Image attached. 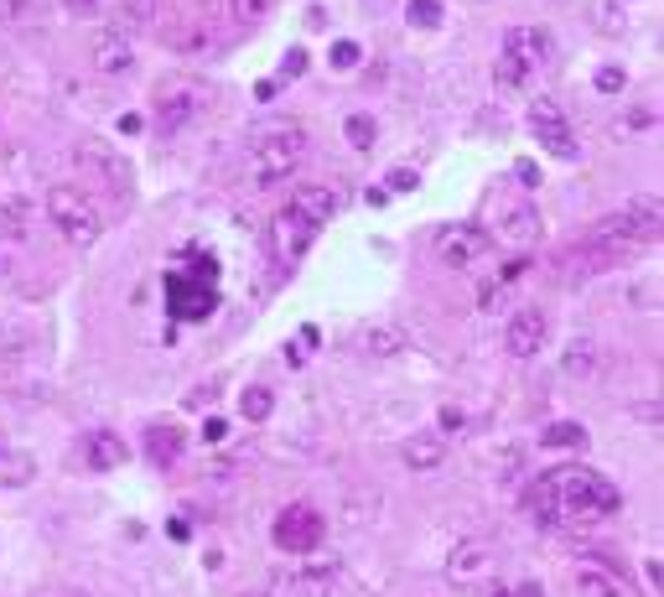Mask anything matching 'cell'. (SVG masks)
Returning <instances> with one entry per match:
<instances>
[{"instance_id": "6da1fadb", "label": "cell", "mask_w": 664, "mask_h": 597, "mask_svg": "<svg viewBox=\"0 0 664 597\" xmlns=\"http://www.w3.org/2000/svg\"><path fill=\"white\" fill-rule=\"evenodd\" d=\"M617 488L592 468H556L529 488V515L540 525H587L617 509Z\"/></svg>"}, {"instance_id": "7a4b0ae2", "label": "cell", "mask_w": 664, "mask_h": 597, "mask_svg": "<svg viewBox=\"0 0 664 597\" xmlns=\"http://www.w3.org/2000/svg\"><path fill=\"white\" fill-rule=\"evenodd\" d=\"M654 239H660V203L654 198H634L628 208L597 218L587 229V250L597 261H623V255H634V250L654 244Z\"/></svg>"}, {"instance_id": "3957f363", "label": "cell", "mask_w": 664, "mask_h": 597, "mask_svg": "<svg viewBox=\"0 0 664 597\" xmlns=\"http://www.w3.org/2000/svg\"><path fill=\"white\" fill-rule=\"evenodd\" d=\"M307 156V130L302 125H270V130H255V141L244 151V182L255 188H276L291 172L302 167Z\"/></svg>"}, {"instance_id": "277c9868", "label": "cell", "mask_w": 664, "mask_h": 597, "mask_svg": "<svg viewBox=\"0 0 664 597\" xmlns=\"http://www.w3.org/2000/svg\"><path fill=\"white\" fill-rule=\"evenodd\" d=\"M48 218L73 250H89V244H99V234H104V218L94 214V203H89L84 192H73V188H52L48 192Z\"/></svg>"}, {"instance_id": "5b68a950", "label": "cell", "mask_w": 664, "mask_h": 597, "mask_svg": "<svg viewBox=\"0 0 664 597\" xmlns=\"http://www.w3.org/2000/svg\"><path fill=\"white\" fill-rule=\"evenodd\" d=\"M317 234H322V224H311L307 214H296V208L285 203L281 214L270 218V255H276L281 265L302 261V255L311 250V239H317Z\"/></svg>"}, {"instance_id": "8992f818", "label": "cell", "mask_w": 664, "mask_h": 597, "mask_svg": "<svg viewBox=\"0 0 664 597\" xmlns=\"http://www.w3.org/2000/svg\"><path fill=\"white\" fill-rule=\"evenodd\" d=\"M529 125H535V141L546 145L556 162H576V156H582V145H576V136H571V125H566V115H561L556 99H535V104H529Z\"/></svg>"}, {"instance_id": "52a82bcc", "label": "cell", "mask_w": 664, "mask_h": 597, "mask_svg": "<svg viewBox=\"0 0 664 597\" xmlns=\"http://www.w3.org/2000/svg\"><path fill=\"white\" fill-rule=\"evenodd\" d=\"M322 535H328V525H322V515L307 509V504H291V509H281V520H276V546L291 550V556H311V550L322 546Z\"/></svg>"}, {"instance_id": "ba28073f", "label": "cell", "mask_w": 664, "mask_h": 597, "mask_svg": "<svg viewBox=\"0 0 664 597\" xmlns=\"http://www.w3.org/2000/svg\"><path fill=\"white\" fill-rule=\"evenodd\" d=\"M332 587H337V561H307L270 576V597H332Z\"/></svg>"}, {"instance_id": "9c48e42d", "label": "cell", "mask_w": 664, "mask_h": 597, "mask_svg": "<svg viewBox=\"0 0 664 597\" xmlns=\"http://www.w3.org/2000/svg\"><path fill=\"white\" fill-rule=\"evenodd\" d=\"M73 162L89 172V177H99L110 192H130V162L119 156L115 145H104V141H94V136H89V141L73 145Z\"/></svg>"}, {"instance_id": "30bf717a", "label": "cell", "mask_w": 664, "mask_h": 597, "mask_svg": "<svg viewBox=\"0 0 664 597\" xmlns=\"http://www.w3.org/2000/svg\"><path fill=\"white\" fill-rule=\"evenodd\" d=\"M214 287L208 281H192V276H166V307H171V317L177 322H203L208 312H214Z\"/></svg>"}, {"instance_id": "8fae6325", "label": "cell", "mask_w": 664, "mask_h": 597, "mask_svg": "<svg viewBox=\"0 0 664 597\" xmlns=\"http://www.w3.org/2000/svg\"><path fill=\"white\" fill-rule=\"evenodd\" d=\"M550 48H556V42H550L546 26H509L498 58H514V63H524L529 73H540L550 63Z\"/></svg>"}, {"instance_id": "7c38bea8", "label": "cell", "mask_w": 664, "mask_h": 597, "mask_svg": "<svg viewBox=\"0 0 664 597\" xmlns=\"http://www.w3.org/2000/svg\"><path fill=\"white\" fill-rule=\"evenodd\" d=\"M546 338H550V322H546V312H514L509 317V328H503V348L514 358H535L540 348H546Z\"/></svg>"}, {"instance_id": "4fadbf2b", "label": "cell", "mask_w": 664, "mask_h": 597, "mask_svg": "<svg viewBox=\"0 0 664 597\" xmlns=\"http://www.w3.org/2000/svg\"><path fill=\"white\" fill-rule=\"evenodd\" d=\"M483 250H488V234H483V229H447V234L436 239V261L457 265V270L483 261Z\"/></svg>"}, {"instance_id": "5bb4252c", "label": "cell", "mask_w": 664, "mask_h": 597, "mask_svg": "<svg viewBox=\"0 0 664 597\" xmlns=\"http://www.w3.org/2000/svg\"><path fill=\"white\" fill-rule=\"evenodd\" d=\"M84 457H89V468L94 473H110V468H125L130 462V447H125V436L110 427H94L84 436Z\"/></svg>"}, {"instance_id": "9a60e30c", "label": "cell", "mask_w": 664, "mask_h": 597, "mask_svg": "<svg viewBox=\"0 0 664 597\" xmlns=\"http://www.w3.org/2000/svg\"><path fill=\"white\" fill-rule=\"evenodd\" d=\"M494 234L503 239V244H514V250H529L535 239H540V214L529 208V203H520V208H503L494 224Z\"/></svg>"}, {"instance_id": "2e32d148", "label": "cell", "mask_w": 664, "mask_h": 597, "mask_svg": "<svg viewBox=\"0 0 664 597\" xmlns=\"http://www.w3.org/2000/svg\"><path fill=\"white\" fill-rule=\"evenodd\" d=\"M89 52H94V68L99 73H125L130 63H136V52H130V37H125V31H115V26H110V31H99Z\"/></svg>"}, {"instance_id": "e0dca14e", "label": "cell", "mask_w": 664, "mask_h": 597, "mask_svg": "<svg viewBox=\"0 0 664 597\" xmlns=\"http://www.w3.org/2000/svg\"><path fill=\"white\" fill-rule=\"evenodd\" d=\"M405 468H416V473H431V468H442L447 462V442L442 436H410L400 447Z\"/></svg>"}, {"instance_id": "ac0fdd59", "label": "cell", "mask_w": 664, "mask_h": 597, "mask_svg": "<svg viewBox=\"0 0 664 597\" xmlns=\"http://www.w3.org/2000/svg\"><path fill=\"white\" fill-rule=\"evenodd\" d=\"M291 208H296V214H307L311 224H328V218L337 214V192H332V188H311V182H307V188L291 192Z\"/></svg>"}, {"instance_id": "d6986e66", "label": "cell", "mask_w": 664, "mask_h": 597, "mask_svg": "<svg viewBox=\"0 0 664 597\" xmlns=\"http://www.w3.org/2000/svg\"><path fill=\"white\" fill-rule=\"evenodd\" d=\"M561 369H566L571 380H592L597 369H602V354H597L592 338H571V343H566V358H561Z\"/></svg>"}, {"instance_id": "ffe728a7", "label": "cell", "mask_w": 664, "mask_h": 597, "mask_svg": "<svg viewBox=\"0 0 664 597\" xmlns=\"http://www.w3.org/2000/svg\"><path fill=\"white\" fill-rule=\"evenodd\" d=\"M192 110H197V99H192L188 89H177V94L166 89V94L156 99V119H162V130H166V136H177V130H182V125L192 119Z\"/></svg>"}, {"instance_id": "44dd1931", "label": "cell", "mask_w": 664, "mask_h": 597, "mask_svg": "<svg viewBox=\"0 0 664 597\" xmlns=\"http://www.w3.org/2000/svg\"><path fill=\"white\" fill-rule=\"evenodd\" d=\"M182 447H188V442H182V431L166 427V421H156V427L145 431V453L156 457V462H171V457H182Z\"/></svg>"}, {"instance_id": "7402d4cb", "label": "cell", "mask_w": 664, "mask_h": 597, "mask_svg": "<svg viewBox=\"0 0 664 597\" xmlns=\"http://www.w3.org/2000/svg\"><path fill=\"white\" fill-rule=\"evenodd\" d=\"M488 572V550L483 546H457V556L447 561V576L451 582H473V576Z\"/></svg>"}, {"instance_id": "603a6c76", "label": "cell", "mask_w": 664, "mask_h": 597, "mask_svg": "<svg viewBox=\"0 0 664 597\" xmlns=\"http://www.w3.org/2000/svg\"><path fill=\"white\" fill-rule=\"evenodd\" d=\"M156 22V0H119L115 5V31H141Z\"/></svg>"}, {"instance_id": "cb8c5ba5", "label": "cell", "mask_w": 664, "mask_h": 597, "mask_svg": "<svg viewBox=\"0 0 664 597\" xmlns=\"http://www.w3.org/2000/svg\"><path fill=\"white\" fill-rule=\"evenodd\" d=\"M48 5L42 0H0V26H42Z\"/></svg>"}, {"instance_id": "d4e9b609", "label": "cell", "mask_w": 664, "mask_h": 597, "mask_svg": "<svg viewBox=\"0 0 664 597\" xmlns=\"http://www.w3.org/2000/svg\"><path fill=\"white\" fill-rule=\"evenodd\" d=\"M592 26L602 31V37H623V31H628V11H623V0H597Z\"/></svg>"}, {"instance_id": "484cf974", "label": "cell", "mask_w": 664, "mask_h": 597, "mask_svg": "<svg viewBox=\"0 0 664 597\" xmlns=\"http://www.w3.org/2000/svg\"><path fill=\"white\" fill-rule=\"evenodd\" d=\"M31 478H37V462H31L26 453H5V457H0V483H11V488H26Z\"/></svg>"}, {"instance_id": "4316f807", "label": "cell", "mask_w": 664, "mask_h": 597, "mask_svg": "<svg viewBox=\"0 0 664 597\" xmlns=\"http://www.w3.org/2000/svg\"><path fill=\"white\" fill-rule=\"evenodd\" d=\"M494 78H498V89H509V94H520V89H529V84H535V73L524 68V63H514V58H498Z\"/></svg>"}, {"instance_id": "83f0119b", "label": "cell", "mask_w": 664, "mask_h": 597, "mask_svg": "<svg viewBox=\"0 0 664 597\" xmlns=\"http://www.w3.org/2000/svg\"><path fill=\"white\" fill-rule=\"evenodd\" d=\"M582 593H592V597H628V593H623V582H617V576H608L602 567H582Z\"/></svg>"}, {"instance_id": "f1b7e54d", "label": "cell", "mask_w": 664, "mask_h": 597, "mask_svg": "<svg viewBox=\"0 0 664 597\" xmlns=\"http://www.w3.org/2000/svg\"><path fill=\"white\" fill-rule=\"evenodd\" d=\"M363 348H369V354H400L405 348V333L400 328H369V333H363Z\"/></svg>"}, {"instance_id": "f546056e", "label": "cell", "mask_w": 664, "mask_h": 597, "mask_svg": "<svg viewBox=\"0 0 664 597\" xmlns=\"http://www.w3.org/2000/svg\"><path fill=\"white\" fill-rule=\"evenodd\" d=\"M587 442V427H576V421H556V427H546V447H582Z\"/></svg>"}, {"instance_id": "4dcf8cb0", "label": "cell", "mask_w": 664, "mask_h": 597, "mask_svg": "<svg viewBox=\"0 0 664 597\" xmlns=\"http://www.w3.org/2000/svg\"><path fill=\"white\" fill-rule=\"evenodd\" d=\"M239 410H244V421H265V416L276 410V401H270V390L255 384V390H244V395H239Z\"/></svg>"}, {"instance_id": "1f68e13d", "label": "cell", "mask_w": 664, "mask_h": 597, "mask_svg": "<svg viewBox=\"0 0 664 597\" xmlns=\"http://www.w3.org/2000/svg\"><path fill=\"white\" fill-rule=\"evenodd\" d=\"M405 22L410 26H442V0H410V5H405Z\"/></svg>"}, {"instance_id": "d6a6232c", "label": "cell", "mask_w": 664, "mask_h": 597, "mask_svg": "<svg viewBox=\"0 0 664 597\" xmlns=\"http://www.w3.org/2000/svg\"><path fill=\"white\" fill-rule=\"evenodd\" d=\"M358 63H363V48H358V42H332V52H328L332 73H354Z\"/></svg>"}, {"instance_id": "836d02e7", "label": "cell", "mask_w": 664, "mask_h": 597, "mask_svg": "<svg viewBox=\"0 0 664 597\" xmlns=\"http://www.w3.org/2000/svg\"><path fill=\"white\" fill-rule=\"evenodd\" d=\"M343 130H348V141H354L358 151H369V145H374V119H369V115H354Z\"/></svg>"}, {"instance_id": "e575fe53", "label": "cell", "mask_w": 664, "mask_h": 597, "mask_svg": "<svg viewBox=\"0 0 664 597\" xmlns=\"http://www.w3.org/2000/svg\"><path fill=\"white\" fill-rule=\"evenodd\" d=\"M188 270H182V276H192V281H214V276H218V261H214V255H188Z\"/></svg>"}, {"instance_id": "d590c367", "label": "cell", "mask_w": 664, "mask_h": 597, "mask_svg": "<svg viewBox=\"0 0 664 597\" xmlns=\"http://www.w3.org/2000/svg\"><path fill=\"white\" fill-rule=\"evenodd\" d=\"M270 5L276 0H234V16L239 22H260V16H270Z\"/></svg>"}, {"instance_id": "8d00e7d4", "label": "cell", "mask_w": 664, "mask_h": 597, "mask_svg": "<svg viewBox=\"0 0 664 597\" xmlns=\"http://www.w3.org/2000/svg\"><path fill=\"white\" fill-rule=\"evenodd\" d=\"M416 182H421V172H416V167H395V172H390V188H384V192H410Z\"/></svg>"}, {"instance_id": "74e56055", "label": "cell", "mask_w": 664, "mask_h": 597, "mask_svg": "<svg viewBox=\"0 0 664 597\" xmlns=\"http://www.w3.org/2000/svg\"><path fill=\"white\" fill-rule=\"evenodd\" d=\"M281 73H285V78H302V73H307V52L291 48V52L281 58Z\"/></svg>"}, {"instance_id": "f35d334b", "label": "cell", "mask_w": 664, "mask_h": 597, "mask_svg": "<svg viewBox=\"0 0 664 597\" xmlns=\"http://www.w3.org/2000/svg\"><path fill=\"white\" fill-rule=\"evenodd\" d=\"M623 84H628V78H623V68H602V73H597V89H602V94H617Z\"/></svg>"}, {"instance_id": "ab89813d", "label": "cell", "mask_w": 664, "mask_h": 597, "mask_svg": "<svg viewBox=\"0 0 664 597\" xmlns=\"http://www.w3.org/2000/svg\"><path fill=\"white\" fill-rule=\"evenodd\" d=\"M224 436H229V421H224V416H208V421H203V442H224Z\"/></svg>"}, {"instance_id": "60d3db41", "label": "cell", "mask_w": 664, "mask_h": 597, "mask_svg": "<svg viewBox=\"0 0 664 597\" xmlns=\"http://www.w3.org/2000/svg\"><path fill=\"white\" fill-rule=\"evenodd\" d=\"M514 177H520L524 188H535V182H540V167H535V162H520V167H514Z\"/></svg>"}, {"instance_id": "b9f144b4", "label": "cell", "mask_w": 664, "mask_h": 597, "mask_svg": "<svg viewBox=\"0 0 664 597\" xmlns=\"http://www.w3.org/2000/svg\"><path fill=\"white\" fill-rule=\"evenodd\" d=\"M145 119L141 115H119V136H136V130H141Z\"/></svg>"}, {"instance_id": "7bdbcfd3", "label": "cell", "mask_w": 664, "mask_h": 597, "mask_svg": "<svg viewBox=\"0 0 664 597\" xmlns=\"http://www.w3.org/2000/svg\"><path fill=\"white\" fill-rule=\"evenodd\" d=\"M514 597H540V587H535V582H524V587H514Z\"/></svg>"}, {"instance_id": "ee69618b", "label": "cell", "mask_w": 664, "mask_h": 597, "mask_svg": "<svg viewBox=\"0 0 664 597\" xmlns=\"http://www.w3.org/2000/svg\"><path fill=\"white\" fill-rule=\"evenodd\" d=\"M0 457H5V431H0Z\"/></svg>"}, {"instance_id": "f6af8a7d", "label": "cell", "mask_w": 664, "mask_h": 597, "mask_svg": "<svg viewBox=\"0 0 664 597\" xmlns=\"http://www.w3.org/2000/svg\"><path fill=\"white\" fill-rule=\"evenodd\" d=\"M244 597H270V593H244Z\"/></svg>"}, {"instance_id": "bcb514c9", "label": "cell", "mask_w": 664, "mask_h": 597, "mask_svg": "<svg viewBox=\"0 0 664 597\" xmlns=\"http://www.w3.org/2000/svg\"><path fill=\"white\" fill-rule=\"evenodd\" d=\"M73 5H89V0H73Z\"/></svg>"}]
</instances>
